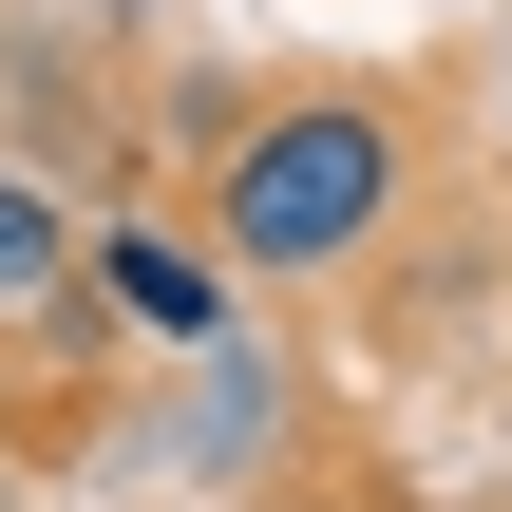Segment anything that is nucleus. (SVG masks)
<instances>
[{
  "instance_id": "nucleus-1",
  "label": "nucleus",
  "mask_w": 512,
  "mask_h": 512,
  "mask_svg": "<svg viewBox=\"0 0 512 512\" xmlns=\"http://www.w3.org/2000/svg\"><path fill=\"white\" fill-rule=\"evenodd\" d=\"M399 190H418V114L380 76H323V95H266L209 152V247L247 285H323V266H361L399 228Z\"/></svg>"
},
{
  "instance_id": "nucleus-3",
  "label": "nucleus",
  "mask_w": 512,
  "mask_h": 512,
  "mask_svg": "<svg viewBox=\"0 0 512 512\" xmlns=\"http://www.w3.org/2000/svg\"><path fill=\"white\" fill-rule=\"evenodd\" d=\"M76 266H95V228H76L38 171H0V323H57V304H76Z\"/></svg>"
},
{
  "instance_id": "nucleus-4",
  "label": "nucleus",
  "mask_w": 512,
  "mask_h": 512,
  "mask_svg": "<svg viewBox=\"0 0 512 512\" xmlns=\"http://www.w3.org/2000/svg\"><path fill=\"white\" fill-rule=\"evenodd\" d=\"M0 512H19V475H0Z\"/></svg>"
},
{
  "instance_id": "nucleus-2",
  "label": "nucleus",
  "mask_w": 512,
  "mask_h": 512,
  "mask_svg": "<svg viewBox=\"0 0 512 512\" xmlns=\"http://www.w3.org/2000/svg\"><path fill=\"white\" fill-rule=\"evenodd\" d=\"M76 304H114L133 342H228V304H247V266L209 247V228H95V266H76Z\"/></svg>"
}]
</instances>
